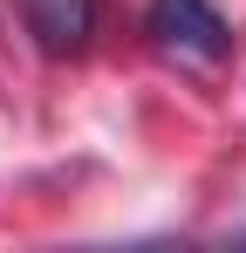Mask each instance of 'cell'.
Instances as JSON below:
<instances>
[{"instance_id": "cell-1", "label": "cell", "mask_w": 246, "mask_h": 253, "mask_svg": "<svg viewBox=\"0 0 246 253\" xmlns=\"http://www.w3.org/2000/svg\"><path fill=\"white\" fill-rule=\"evenodd\" d=\"M144 35L158 55H178V62H226L233 55V21L212 0H151Z\"/></svg>"}, {"instance_id": "cell-2", "label": "cell", "mask_w": 246, "mask_h": 253, "mask_svg": "<svg viewBox=\"0 0 246 253\" xmlns=\"http://www.w3.org/2000/svg\"><path fill=\"white\" fill-rule=\"evenodd\" d=\"M21 21L48 62H76L96 42V0H21Z\"/></svg>"}]
</instances>
